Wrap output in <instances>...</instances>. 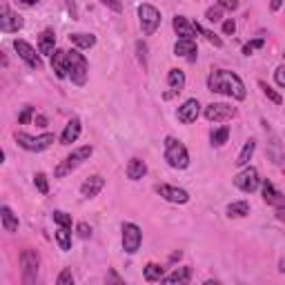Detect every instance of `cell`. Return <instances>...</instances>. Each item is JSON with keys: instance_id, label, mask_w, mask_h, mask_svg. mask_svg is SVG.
<instances>
[{"instance_id": "1", "label": "cell", "mask_w": 285, "mask_h": 285, "mask_svg": "<svg viewBox=\"0 0 285 285\" xmlns=\"http://www.w3.org/2000/svg\"><path fill=\"white\" fill-rule=\"evenodd\" d=\"M208 89L214 94H223V96H229L234 100H245L247 96V89H245V83L241 81L239 74L229 69H216L208 76Z\"/></svg>"}, {"instance_id": "2", "label": "cell", "mask_w": 285, "mask_h": 285, "mask_svg": "<svg viewBox=\"0 0 285 285\" xmlns=\"http://www.w3.org/2000/svg\"><path fill=\"white\" fill-rule=\"evenodd\" d=\"M92 154H94V147H92V145H83V147L74 149V151H71V154L67 156V159L60 161L58 165H56V169H54V176H56V178H65L67 174L74 172L78 165H83L85 161H89V156H92Z\"/></svg>"}, {"instance_id": "3", "label": "cell", "mask_w": 285, "mask_h": 285, "mask_svg": "<svg viewBox=\"0 0 285 285\" xmlns=\"http://www.w3.org/2000/svg\"><path fill=\"white\" fill-rule=\"evenodd\" d=\"M67 76L71 78V83L78 85V87H83V85L87 83L89 65H87V58H85L78 49L67 51Z\"/></svg>"}, {"instance_id": "4", "label": "cell", "mask_w": 285, "mask_h": 285, "mask_svg": "<svg viewBox=\"0 0 285 285\" xmlns=\"http://www.w3.org/2000/svg\"><path fill=\"white\" fill-rule=\"evenodd\" d=\"M165 161L169 163V167H174V169H185L187 165H190L187 147L180 141H176L174 136L165 138Z\"/></svg>"}, {"instance_id": "5", "label": "cell", "mask_w": 285, "mask_h": 285, "mask_svg": "<svg viewBox=\"0 0 285 285\" xmlns=\"http://www.w3.org/2000/svg\"><path fill=\"white\" fill-rule=\"evenodd\" d=\"M138 20H141V29L145 36H151L161 25V11L149 3L138 5Z\"/></svg>"}, {"instance_id": "6", "label": "cell", "mask_w": 285, "mask_h": 285, "mask_svg": "<svg viewBox=\"0 0 285 285\" xmlns=\"http://www.w3.org/2000/svg\"><path fill=\"white\" fill-rule=\"evenodd\" d=\"M16 143L27 151H45L47 147H51L54 134H40V136H29L25 132H16Z\"/></svg>"}, {"instance_id": "7", "label": "cell", "mask_w": 285, "mask_h": 285, "mask_svg": "<svg viewBox=\"0 0 285 285\" xmlns=\"http://www.w3.org/2000/svg\"><path fill=\"white\" fill-rule=\"evenodd\" d=\"M38 265H40V256L36 250H22L20 254V268H22V281L27 285H32L38 276Z\"/></svg>"}, {"instance_id": "8", "label": "cell", "mask_w": 285, "mask_h": 285, "mask_svg": "<svg viewBox=\"0 0 285 285\" xmlns=\"http://www.w3.org/2000/svg\"><path fill=\"white\" fill-rule=\"evenodd\" d=\"M143 243V232L134 223H123V250L127 254H136Z\"/></svg>"}, {"instance_id": "9", "label": "cell", "mask_w": 285, "mask_h": 285, "mask_svg": "<svg viewBox=\"0 0 285 285\" xmlns=\"http://www.w3.org/2000/svg\"><path fill=\"white\" fill-rule=\"evenodd\" d=\"M236 116V107H229L225 102H212V105L205 107V118L210 123H225V120H232Z\"/></svg>"}, {"instance_id": "10", "label": "cell", "mask_w": 285, "mask_h": 285, "mask_svg": "<svg viewBox=\"0 0 285 285\" xmlns=\"http://www.w3.org/2000/svg\"><path fill=\"white\" fill-rule=\"evenodd\" d=\"M234 185L239 187L241 192H245V194H252V192H256L258 187H261V178H258V172L254 167H245L241 174H236V178H234Z\"/></svg>"}, {"instance_id": "11", "label": "cell", "mask_w": 285, "mask_h": 285, "mask_svg": "<svg viewBox=\"0 0 285 285\" xmlns=\"http://www.w3.org/2000/svg\"><path fill=\"white\" fill-rule=\"evenodd\" d=\"M14 49L18 51V56L25 60V63H27L32 69H42V60H40V56L36 54V49H34L32 45H29L27 40L16 38V40H14Z\"/></svg>"}, {"instance_id": "12", "label": "cell", "mask_w": 285, "mask_h": 285, "mask_svg": "<svg viewBox=\"0 0 285 285\" xmlns=\"http://www.w3.org/2000/svg\"><path fill=\"white\" fill-rule=\"evenodd\" d=\"M22 25H25V20H22L20 14H14L7 5L0 7V29H3L5 34L18 32V29H22Z\"/></svg>"}, {"instance_id": "13", "label": "cell", "mask_w": 285, "mask_h": 285, "mask_svg": "<svg viewBox=\"0 0 285 285\" xmlns=\"http://www.w3.org/2000/svg\"><path fill=\"white\" fill-rule=\"evenodd\" d=\"M156 192H159V196H163L167 203L185 205L190 201V194H187L183 187H176V185H156Z\"/></svg>"}, {"instance_id": "14", "label": "cell", "mask_w": 285, "mask_h": 285, "mask_svg": "<svg viewBox=\"0 0 285 285\" xmlns=\"http://www.w3.org/2000/svg\"><path fill=\"white\" fill-rule=\"evenodd\" d=\"M178 120L183 125H190V123H196V118L201 116V102H198L196 98H190V100H185L183 105L178 107Z\"/></svg>"}, {"instance_id": "15", "label": "cell", "mask_w": 285, "mask_h": 285, "mask_svg": "<svg viewBox=\"0 0 285 285\" xmlns=\"http://www.w3.org/2000/svg\"><path fill=\"white\" fill-rule=\"evenodd\" d=\"M174 54L180 58H185L187 63H196V56H198V45L190 38H180L176 45H174Z\"/></svg>"}, {"instance_id": "16", "label": "cell", "mask_w": 285, "mask_h": 285, "mask_svg": "<svg viewBox=\"0 0 285 285\" xmlns=\"http://www.w3.org/2000/svg\"><path fill=\"white\" fill-rule=\"evenodd\" d=\"M261 190H263V201L268 205H272V208H281V205H285V196L270 183V180H261Z\"/></svg>"}, {"instance_id": "17", "label": "cell", "mask_w": 285, "mask_h": 285, "mask_svg": "<svg viewBox=\"0 0 285 285\" xmlns=\"http://www.w3.org/2000/svg\"><path fill=\"white\" fill-rule=\"evenodd\" d=\"M172 25H174V32H176L180 38H190V40H194V38H196V34H198L196 22H190L185 16H176Z\"/></svg>"}, {"instance_id": "18", "label": "cell", "mask_w": 285, "mask_h": 285, "mask_svg": "<svg viewBox=\"0 0 285 285\" xmlns=\"http://www.w3.org/2000/svg\"><path fill=\"white\" fill-rule=\"evenodd\" d=\"M105 187V178L102 176H89V178H85L83 180V185H81V194L85 198H94V196H98V192Z\"/></svg>"}, {"instance_id": "19", "label": "cell", "mask_w": 285, "mask_h": 285, "mask_svg": "<svg viewBox=\"0 0 285 285\" xmlns=\"http://www.w3.org/2000/svg\"><path fill=\"white\" fill-rule=\"evenodd\" d=\"M81 120L78 118H71L67 125H65V129H63V134H60V143L63 145H71V143H76L78 141V136H81Z\"/></svg>"}, {"instance_id": "20", "label": "cell", "mask_w": 285, "mask_h": 285, "mask_svg": "<svg viewBox=\"0 0 285 285\" xmlns=\"http://www.w3.org/2000/svg\"><path fill=\"white\" fill-rule=\"evenodd\" d=\"M38 49H40V54H45V56H51V54L56 51V34H54V29H45V32L38 36Z\"/></svg>"}, {"instance_id": "21", "label": "cell", "mask_w": 285, "mask_h": 285, "mask_svg": "<svg viewBox=\"0 0 285 285\" xmlns=\"http://www.w3.org/2000/svg\"><path fill=\"white\" fill-rule=\"evenodd\" d=\"M0 223H3L5 232H18V225H20V221H18V216L14 214V210L7 208V205L0 208Z\"/></svg>"}, {"instance_id": "22", "label": "cell", "mask_w": 285, "mask_h": 285, "mask_svg": "<svg viewBox=\"0 0 285 285\" xmlns=\"http://www.w3.org/2000/svg\"><path fill=\"white\" fill-rule=\"evenodd\" d=\"M51 69L56 71L58 78H67V51L56 49L51 54Z\"/></svg>"}, {"instance_id": "23", "label": "cell", "mask_w": 285, "mask_h": 285, "mask_svg": "<svg viewBox=\"0 0 285 285\" xmlns=\"http://www.w3.org/2000/svg\"><path fill=\"white\" fill-rule=\"evenodd\" d=\"M145 174H147V163L141 159H129V163H127V178L141 180L145 178Z\"/></svg>"}, {"instance_id": "24", "label": "cell", "mask_w": 285, "mask_h": 285, "mask_svg": "<svg viewBox=\"0 0 285 285\" xmlns=\"http://www.w3.org/2000/svg\"><path fill=\"white\" fill-rule=\"evenodd\" d=\"M69 40L74 42L78 49H92V47L96 45V36H94V34H83V32L71 34V36H69Z\"/></svg>"}, {"instance_id": "25", "label": "cell", "mask_w": 285, "mask_h": 285, "mask_svg": "<svg viewBox=\"0 0 285 285\" xmlns=\"http://www.w3.org/2000/svg\"><path fill=\"white\" fill-rule=\"evenodd\" d=\"M165 283H190L192 281V268H176L172 274L163 276Z\"/></svg>"}, {"instance_id": "26", "label": "cell", "mask_w": 285, "mask_h": 285, "mask_svg": "<svg viewBox=\"0 0 285 285\" xmlns=\"http://www.w3.org/2000/svg\"><path fill=\"white\" fill-rule=\"evenodd\" d=\"M167 85H169V89H172L174 94H178L180 89L185 87V74L180 69H169V74H167Z\"/></svg>"}, {"instance_id": "27", "label": "cell", "mask_w": 285, "mask_h": 285, "mask_svg": "<svg viewBox=\"0 0 285 285\" xmlns=\"http://www.w3.org/2000/svg\"><path fill=\"white\" fill-rule=\"evenodd\" d=\"M254 149H256V141L254 138H250L245 145H243V149H241V154L236 156V165L239 167H245L247 163H250V159L254 156Z\"/></svg>"}, {"instance_id": "28", "label": "cell", "mask_w": 285, "mask_h": 285, "mask_svg": "<svg viewBox=\"0 0 285 285\" xmlns=\"http://www.w3.org/2000/svg\"><path fill=\"white\" fill-rule=\"evenodd\" d=\"M250 214V203L247 201H236L227 205V216L229 218H243Z\"/></svg>"}, {"instance_id": "29", "label": "cell", "mask_w": 285, "mask_h": 285, "mask_svg": "<svg viewBox=\"0 0 285 285\" xmlns=\"http://www.w3.org/2000/svg\"><path fill=\"white\" fill-rule=\"evenodd\" d=\"M163 272H165V268H161L159 263H147L143 270V276H145V281L154 283V281H163V276H165Z\"/></svg>"}, {"instance_id": "30", "label": "cell", "mask_w": 285, "mask_h": 285, "mask_svg": "<svg viewBox=\"0 0 285 285\" xmlns=\"http://www.w3.org/2000/svg\"><path fill=\"white\" fill-rule=\"evenodd\" d=\"M56 243H58V247L63 252H67V250H71V232L67 227H58V232H56Z\"/></svg>"}, {"instance_id": "31", "label": "cell", "mask_w": 285, "mask_h": 285, "mask_svg": "<svg viewBox=\"0 0 285 285\" xmlns=\"http://www.w3.org/2000/svg\"><path fill=\"white\" fill-rule=\"evenodd\" d=\"M229 138V127H218V129H214L210 134V141L214 147H221V145H225Z\"/></svg>"}, {"instance_id": "32", "label": "cell", "mask_w": 285, "mask_h": 285, "mask_svg": "<svg viewBox=\"0 0 285 285\" xmlns=\"http://www.w3.org/2000/svg\"><path fill=\"white\" fill-rule=\"evenodd\" d=\"M51 218H54V223H56L58 227H67V229H71V214H67V212H63V210H54Z\"/></svg>"}, {"instance_id": "33", "label": "cell", "mask_w": 285, "mask_h": 285, "mask_svg": "<svg viewBox=\"0 0 285 285\" xmlns=\"http://www.w3.org/2000/svg\"><path fill=\"white\" fill-rule=\"evenodd\" d=\"M34 185H36V190H38L42 196H45V194H49V180H47V176L42 172H38L34 176Z\"/></svg>"}, {"instance_id": "34", "label": "cell", "mask_w": 285, "mask_h": 285, "mask_svg": "<svg viewBox=\"0 0 285 285\" xmlns=\"http://www.w3.org/2000/svg\"><path fill=\"white\" fill-rule=\"evenodd\" d=\"M258 85H261V89H263V94L268 96V98H270L272 102H274V105H281V102H283V98H281V94H276L274 89H272V87H270L268 83H263V81H261Z\"/></svg>"}, {"instance_id": "35", "label": "cell", "mask_w": 285, "mask_h": 285, "mask_svg": "<svg viewBox=\"0 0 285 285\" xmlns=\"http://www.w3.org/2000/svg\"><path fill=\"white\" fill-rule=\"evenodd\" d=\"M34 114H36V107L25 105V107H22V112H20V116H18V123H20V125H29V123H32V118H34Z\"/></svg>"}, {"instance_id": "36", "label": "cell", "mask_w": 285, "mask_h": 285, "mask_svg": "<svg viewBox=\"0 0 285 285\" xmlns=\"http://www.w3.org/2000/svg\"><path fill=\"white\" fill-rule=\"evenodd\" d=\"M136 58H138V63L143 65V69L147 67V45H145L143 40L136 42Z\"/></svg>"}, {"instance_id": "37", "label": "cell", "mask_w": 285, "mask_h": 285, "mask_svg": "<svg viewBox=\"0 0 285 285\" xmlns=\"http://www.w3.org/2000/svg\"><path fill=\"white\" fill-rule=\"evenodd\" d=\"M205 18H208L210 22H221L223 20V7L221 5H216V7H210L205 11Z\"/></svg>"}, {"instance_id": "38", "label": "cell", "mask_w": 285, "mask_h": 285, "mask_svg": "<svg viewBox=\"0 0 285 285\" xmlns=\"http://www.w3.org/2000/svg\"><path fill=\"white\" fill-rule=\"evenodd\" d=\"M263 45H265V38H254V40H250V42H247V45L243 47V54H245V56H250L252 51L261 49Z\"/></svg>"}, {"instance_id": "39", "label": "cell", "mask_w": 285, "mask_h": 285, "mask_svg": "<svg viewBox=\"0 0 285 285\" xmlns=\"http://www.w3.org/2000/svg\"><path fill=\"white\" fill-rule=\"evenodd\" d=\"M198 34H201V36H205V38H208V40H210L214 47H223V40L218 38V36H216L214 32H208V29H203L201 25H198Z\"/></svg>"}, {"instance_id": "40", "label": "cell", "mask_w": 285, "mask_h": 285, "mask_svg": "<svg viewBox=\"0 0 285 285\" xmlns=\"http://www.w3.org/2000/svg\"><path fill=\"white\" fill-rule=\"evenodd\" d=\"M56 283H58V285H74V274H71V270H69V268H65V270L58 274Z\"/></svg>"}, {"instance_id": "41", "label": "cell", "mask_w": 285, "mask_h": 285, "mask_svg": "<svg viewBox=\"0 0 285 285\" xmlns=\"http://www.w3.org/2000/svg\"><path fill=\"white\" fill-rule=\"evenodd\" d=\"M274 81H276L278 87H283V89H285V65L276 67V71H274Z\"/></svg>"}, {"instance_id": "42", "label": "cell", "mask_w": 285, "mask_h": 285, "mask_svg": "<svg viewBox=\"0 0 285 285\" xmlns=\"http://www.w3.org/2000/svg\"><path fill=\"white\" fill-rule=\"evenodd\" d=\"M76 232H78V236H81V239H89V236H92V227H89L87 223H78Z\"/></svg>"}, {"instance_id": "43", "label": "cell", "mask_w": 285, "mask_h": 285, "mask_svg": "<svg viewBox=\"0 0 285 285\" xmlns=\"http://www.w3.org/2000/svg\"><path fill=\"white\" fill-rule=\"evenodd\" d=\"M100 3L114 11H123V3H120V0H100Z\"/></svg>"}, {"instance_id": "44", "label": "cell", "mask_w": 285, "mask_h": 285, "mask_svg": "<svg viewBox=\"0 0 285 285\" xmlns=\"http://www.w3.org/2000/svg\"><path fill=\"white\" fill-rule=\"evenodd\" d=\"M218 5L227 11H234L236 7H239V0H218Z\"/></svg>"}, {"instance_id": "45", "label": "cell", "mask_w": 285, "mask_h": 285, "mask_svg": "<svg viewBox=\"0 0 285 285\" xmlns=\"http://www.w3.org/2000/svg\"><path fill=\"white\" fill-rule=\"evenodd\" d=\"M236 32V25H234V20L229 18V20H225L223 22V34H227V36H232Z\"/></svg>"}, {"instance_id": "46", "label": "cell", "mask_w": 285, "mask_h": 285, "mask_svg": "<svg viewBox=\"0 0 285 285\" xmlns=\"http://www.w3.org/2000/svg\"><path fill=\"white\" fill-rule=\"evenodd\" d=\"M276 218L281 223H285V205H281V208H276Z\"/></svg>"}, {"instance_id": "47", "label": "cell", "mask_w": 285, "mask_h": 285, "mask_svg": "<svg viewBox=\"0 0 285 285\" xmlns=\"http://www.w3.org/2000/svg\"><path fill=\"white\" fill-rule=\"evenodd\" d=\"M281 7H283V0H272V3H270V9L272 11H278Z\"/></svg>"}, {"instance_id": "48", "label": "cell", "mask_w": 285, "mask_h": 285, "mask_svg": "<svg viewBox=\"0 0 285 285\" xmlns=\"http://www.w3.org/2000/svg\"><path fill=\"white\" fill-rule=\"evenodd\" d=\"M36 123H38L40 127H45V125H47V118H45V116H36Z\"/></svg>"}, {"instance_id": "49", "label": "cell", "mask_w": 285, "mask_h": 285, "mask_svg": "<svg viewBox=\"0 0 285 285\" xmlns=\"http://www.w3.org/2000/svg\"><path fill=\"white\" fill-rule=\"evenodd\" d=\"M278 272H283V274H285V258L278 261Z\"/></svg>"}, {"instance_id": "50", "label": "cell", "mask_w": 285, "mask_h": 285, "mask_svg": "<svg viewBox=\"0 0 285 285\" xmlns=\"http://www.w3.org/2000/svg\"><path fill=\"white\" fill-rule=\"evenodd\" d=\"M20 3H25V5H36L38 0H20Z\"/></svg>"}]
</instances>
